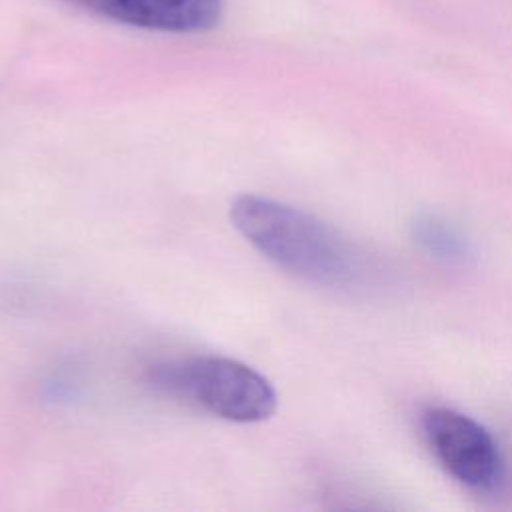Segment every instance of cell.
I'll list each match as a JSON object with an SVG mask.
<instances>
[{"mask_svg": "<svg viewBox=\"0 0 512 512\" xmlns=\"http://www.w3.org/2000/svg\"><path fill=\"white\" fill-rule=\"evenodd\" d=\"M234 228L270 262L306 282L346 288L362 274V256L330 224L316 216L256 194L230 206Z\"/></svg>", "mask_w": 512, "mask_h": 512, "instance_id": "obj_1", "label": "cell"}, {"mask_svg": "<svg viewBox=\"0 0 512 512\" xmlns=\"http://www.w3.org/2000/svg\"><path fill=\"white\" fill-rule=\"evenodd\" d=\"M146 384L162 396L230 422H260L274 414V386L254 368L222 356H184L154 362Z\"/></svg>", "mask_w": 512, "mask_h": 512, "instance_id": "obj_2", "label": "cell"}, {"mask_svg": "<svg viewBox=\"0 0 512 512\" xmlns=\"http://www.w3.org/2000/svg\"><path fill=\"white\" fill-rule=\"evenodd\" d=\"M424 438L440 466L462 486L492 492L504 482L506 464L494 436L472 416L448 406L422 414Z\"/></svg>", "mask_w": 512, "mask_h": 512, "instance_id": "obj_3", "label": "cell"}, {"mask_svg": "<svg viewBox=\"0 0 512 512\" xmlns=\"http://www.w3.org/2000/svg\"><path fill=\"white\" fill-rule=\"evenodd\" d=\"M76 4L120 24L196 34L210 30L222 16V0H74Z\"/></svg>", "mask_w": 512, "mask_h": 512, "instance_id": "obj_4", "label": "cell"}, {"mask_svg": "<svg viewBox=\"0 0 512 512\" xmlns=\"http://www.w3.org/2000/svg\"><path fill=\"white\" fill-rule=\"evenodd\" d=\"M412 238L426 254L442 262H462L470 252L464 236L432 214H422L412 222Z\"/></svg>", "mask_w": 512, "mask_h": 512, "instance_id": "obj_5", "label": "cell"}]
</instances>
